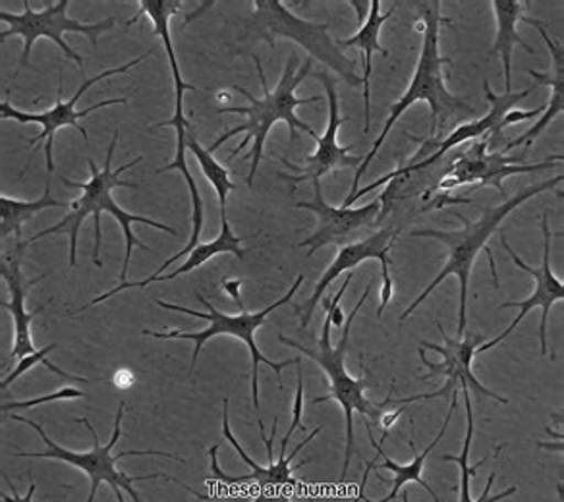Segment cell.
I'll use <instances>...</instances> for the list:
<instances>
[{"mask_svg":"<svg viewBox=\"0 0 564 502\" xmlns=\"http://www.w3.org/2000/svg\"><path fill=\"white\" fill-rule=\"evenodd\" d=\"M545 112V107H540V109L533 110H520L512 109L505 114L501 122V132L507 128V126L520 124V122H525V120H532V118L540 117Z\"/></svg>","mask_w":564,"mask_h":502,"instance_id":"cell-30","label":"cell"},{"mask_svg":"<svg viewBox=\"0 0 564 502\" xmlns=\"http://www.w3.org/2000/svg\"><path fill=\"white\" fill-rule=\"evenodd\" d=\"M420 18H422L423 22V41L414 76L410 79L406 94L402 95L399 101L392 102L389 118L384 122L381 134L373 142V148L366 155V159L361 161V165L358 166L352 189H350V196H354L360 189L361 176L368 171V166L371 165V161L376 159L379 150L383 148L384 140H387V135L391 132L392 126L397 124L399 118L415 102L425 101L430 105V109H432V132H430V138H435L437 130L447 124L451 118L476 117V109L464 101L463 97L448 91L447 84H445L443 66L445 64H453V61L447 58V56L441 55L440 33L443 25H451V20L441 17L440 0L422 2L420 4Z\"/></svg>","mask_w":564,"mask_h":502,"instance_id":"cell-4","label":"cell"},{"mask_svg":"<svg viewBox=\"0 0 564 502\" xmlns=\"http://www.w3.org/2000/svg\"><path fill=\"white\" fill-rule=\"evenodd\" d=\"M402 412H404V408H397L392 410V412H387V414H383V416H381V427H383V433H387V435H389L392 425L397 424V419H399V417L402 416Z\"/></svg>","mask_w":564,"mask_h":502,"instance_id":"cell-33","label":"cell"},{"mask_svg":"<svg viewBox=\"0 0 564 502\" xmlns=\"http://www.w3.org/2000/svg\"><path fill=\"white\" fill-rule=\"evenodd\" d=\"M460 393H463L464 402H466V417H468V435H466V439H464L463 455L443 456V460H445V462L458 463V466H460V487H458V502H501L502 499H507V496H510V494L517 493L518 489L517 487H509V489H507V491H502V493L491 494V487H494L495 478H497V473H495V471L489 473L486 489H484V493L479 494L478 501H474V499H471V478H476V476H478L479 468H481V466H484V463L489 460V456H486L484 460H479L478 463H474V466H468L471 439H474V425L476 424H474V410H471L470 391H460Z\"/></svg>","mask_w":564,"mask_h":502,"instance_id":"cell-25","label":"cell"},{"mask_svg":"<svg viewBox=\"0 0 564 502\" xmlns=\"http://www.w3.org/2000/svg\"><path fill=\"white\" fill-rule=\"evenodd\" d=\"M322 425L315 429L312 435H307L306 440H302L299 447L292 450V455H286V450H282L279 452V460L274 463H269V466H259L256 460H251L250 456L246 455V450H243L242 445L238 443L232 432H230V419H228V399L223 401V435H225V439L232 445L236 452L240 455L243 462L250 466L251 471L250 476H240V478H232V476H227L225 471L220 470L219 460H217V452H219L220 445H213L209 448V456H212V471L215 478L223 481V483H228V485H235V483H258L259 487H273V485H299V481L292 478V462H294V458L300 455V450L310 445L312 440L322 433Z\"/></svg>","mask_w":564,"mask_h":502,"instance_id":"cell-20","label":"cell"},{"mask_svg":"<svg viewBox=\"0 0 564 502\" xmlns=\"http://www.w3.org/2000/svg\"><path fill=\"white\" fill-rule=\"evenodd\" d=\"M302 283H304V275H300L299 279H296V283L292 284L291 291L286 292L281 299H276L271 306H267L265 309L256 312V314H250L248 309L240 312V315L223 314V312H219L217 307L213 306L212 302L205 298L204 294H199V292H196V298L204 304L207 314H202V312H196V309H189V307L169 304V302H163V299H155V304H158L159 307H165V309H171V312H181V314L192 315V317H197V319H204V321H209V327L205 330H199V332H184V330H166V332L141 330V332L148 335V337L161 338V340H174V338L194 340V342H196V350H194L192 363H189V375H192L194 369H196L197 358H199V353L204 350L205 342H209L212 338L220 337V335H227V337H235L238 338V340H242L243 345L250 348L251 401H253V408L259 410V406H261V404H259V365L265 363L267 368L273 369L274 375L279 376V386L282 389V369L286 368V365H292V363H299L300 358L299 360L292 358V360L284 361L269 360L267 356L259 352L258 342H256V332H258L259 327H263V325L269 321V315L273 314L274 309H279V307L289 304V302L294 298V294L299 292Z\"/></svg>","mask_w":564,"mask_h":502,"instance_id":"cell-8","label":"cell"},{"mask_svg":"<svg viewBox=\"0 0 564 502\" xmlns=\"http://www.w3.org/2000/svg\"><path fill=\"white\" fill-rule=\"evenodd\" d=\"M312 184H314V199L296 204V209H307L317 217L314 234L299 243V248L310 250L307 255H314L315 251L327 245L345 248L350 243L361 242L379 230L377 225L383 211L381 197H377L364 207H333L325 201L322 181H314Z\"/></svg>","mask_w":564,"mask_h":502,"instance_id":"cell-14","label":"cell"},{"mask_svg":"<svg viewBox=\"0 0 564 502\" xmlns=\"http://www.w3.org/2000/svg\"><path fill=\"white\" fill-rule=\"evenodd\" d=\"M153 51L155 48H150L148 53H143V55L138 56V58H133L128 64H122V66H118V68H109V70H102L101 74H97L95 78L87 79L84 76V70H82V86H79L78 91L74 94V97H70L68 101H64L63 99V74L58 76V97H56L55 107L53 109L45 110V112H24V110H18L12 107V102H10V89L9 94H7V99L2 101L0 105V118L2 120H17L20 124H41L43 126V132H41L37 138H32V140H28V145H41V143L45 142V163H47V173H55V159H53V148H55V134L61 130V128H66V126H72V128H76V132L82 134V138L89 142V135H87V130L84 126H79V118L87 117V114H91L95 110L105 109V107H112V105H126L128 102V97H118V99H107V101L97 102V105H91V107H87L86 110H76V105H78L79 99L86 95L87 89L91 86H97L99 81L102 79L110 78V76H117V74H124V72L132 70L133 66H138V64L143 63L148 56L153 55Z\"/></svg>","mask_w":564,"mask_h":502,"instance_id":"cell-11","label":"cell"},{"mask_svg":"<svg viewBox=\"0 0 564 502\" xmlns=\"http://www.w3.org/2000/svg\"><path fill=\"white\" fill-rule=\"evenodd\" d=\"M437 329H440L441 337H443V345H435V342H420V358L425 368L430 369V373L420 376L422 381H430L433 376L445 375L447 383L440 391L432 394H415L410 399H400L394 402L397 404H412L417 401H433V399H441L453 394V391L460 389V391H471L478 396H487L494 401L501 402V404H509V401L501 396V394L489 391L478 376L474 375L471 371V363L474 358L478 356L479 346L486 342V337L481 332H464L463 338L448 337L441 321H435Z\"/></svg>","mask_w":564,"mask_h":502,"instance_id":"cell-12","label":"cell"},{"mask_svg":"<svg viewBox=\"0 0 564 502\" xmlns=\"http://www.w3.org/2000/svg\"><path fill=\"white\" fill-rule=\"evenodd\" d=\"M124 410L126 402H120V404H118L117 416H115V432H112V437H110L107 445H101L99 435H97L94 425H91V422H89L87 417H78V419H76L78 424L86 425L87 432L91 433V437H94V447H91V450H87V452H74V450L61 447V445H56L55 440L48 437L45 429H43L41 424H37V422L28 419V417L12 416L14 422L30 425L32 429L40 433L41 440H43V443H45V447H47L45 452H17V455L12 456L61 460V462L70 463L74 468H79V470L86 471L87 478L91 481V487H89V496H87L86 502H95L97 489H99L102 483H109V485L112 487V491L117 494L118 502H126L124 496H122V491H128V494H130V499H132L133 502H143L141 501L140 494H138V491L133 489V483H135V481H150V479L163 478L166 479V481L181 483V481L173 478V476H166L165 471H155V473H150V476H128L124 471L118 470V460H122L126 456H165V458H171V460L184 463L181 456L171 455V452H159V450H124V452H118V455H115L112 450H115L118 440L122 437V417H124Z\"/></svg>","mask_w":564,"mask_h":502,"instance_id":"cell-7","label":"cell"},{"mask_svg":"<svg viewBox=\"0 0 564 502\" xmlns=\"http://www.w3.org/2000/svg\"><path fill=\"white\" fill-rule=\"evenodd\" d=\"M535 28H538V32H540L541 37H543L545 45L549 47V53H551V70H549V74H541V72L533 70V68L525 72H528V76H532V78L535 79L538 86L549 87V89H551V97H549V105H545L543 117H540V120H538L528 132L518 135L517 140L507 143V148H502L501 150L502 155H509L510 151L514 150V148H520V145H524V150L530 151L533 142L547 130L551 122H553L556 117L563 114L564 48L561 43H555V41L549 37L547 24L540 22Z\"/></svg>","mask_w":564,"mask_h":502,"instance_id":"cell-22","label":"cell"},{"mask_svg":"<svg viewBox=\"0 0 564 502\" xmlns=\"http://www.w3.org/2000/svg\"><path fill=\"white\" fill-rule=\"evenodd\" d=\"M397 7H392L389 14H381V0H371L369 2L368 18L361 22V28L356 35L348 37V40H337V47L340 51L345 48L358 47L364 51V76H361V86H364V102H366V126L364 132H369L371 126V74H373V53H381L383 56H389V51L381 47L379 43V33L383 28L387 20H391L392 14L397 12Z\"/></svg>","mask_w":564,"mask_h":502,"instance_id":"cell-24","label":"cell"},{"mask_svg":"<svg viewBox=\"0 0 564 502\" xmlns=\"http://www.w3.org/2000/svg\"><path fill=\"white\" fill-rule=\"evenodd\" d=\"M118 130H115L112 134V142H110L109 151H107V159H105V168L99 171L95 166L94 159H87V165H89V173L91 178L87 182H74L70 178L63 176L64 186H70V188L82 189V197L70 201V212L64 217L63 220H58L55 227L47 228V230H41L40 234L32 236L28 242L32 245L33 242H37L45 236L58 234V232H66L70 238V268H76L78 263V234L79 228L84 225V220L87 217H94L95 222V245H94V263L97 268H101V217L102 212H109L110 217H115L118 220V225L122 228L126 238V251H124V263H122V271H120V281H126L128 275V265H130V258H132L133 248H141L143 251H153L150 245L140 242L135 234H133L132 225H148L151 228H158L163 230L166 234L178 236V232L174 228L166 227L163 222L158 220L148 219L143 215H133L122 209L120 205L115 201V189L117 188H140V184H133V182L122 181V174L126 171H130L133 166L138 165L143 161V157H135L130 163H124L118 168H112V157H115V150H117L118 142Z\"/></svg>","mask_w":564,"mask_h":502,"instance_id":"cell-1","label":"cell"},{"mask_svg":"<svg viewBox=\"0 0 564 502\" xmlns=\"http://www.w3.org/2000/svg\"><path fill=\"white\" fill-rule=\"evenodd\" d=\"M68 7H70V0H58L55 4H48L43 10H33L32 4L24 0V12L22 14H12V12H4V10L0 12V20L9 25L7 32L0 33V41L4 43L14 35L24 40V53H22L18 74L30 64L35 41L43 40V37L55 41L56 45L63 48L66 58L74 61L78 64L79 70H84V58L76 55V51L64 41V35L66 33H82V35H86L87 40L91 41V47H97L99 35L102 32H109L117 24V18H105L101 22H95V24L70 20L68 18Z\"/></svg>","mask_w":564,"mask_h":502,"instance_id":"cell-10","label":"cell"},{"mask_svg":"<svg viewBox=\"0 0 564 502\" xmlns=\"http://www.w3.org/2000/svg\"><path fill=\"white\" fill-rule=\"evenodd\" d=\"M188 150L189 153H194V157L197 159L202 173H204L207 182H209L213 188H215V192H217L220 212H227L228 194H230L232 189H236V184L230 181V174H228L227 168L220 165L219 161H215L209 150L202 148V143L197 142L192 132L188 134Z\"/></svg>","mask_w":564,"mask_h":502,"instance_id":"cell-27","label":"cell"},{"mask_svg":"<svg viewBox=\"0 0 564 502\" xmlns=\"http://www.w3.org/2000/svg\"><path fill=\"white\" fill-rule=\"evenodd\" d=\"M253 14L243 22V41H265L274 47L276 40H291L319 61L327 68L337 72L350 87L361 86V76L356 74V63L337 47V40L330 37L329 22H307L286 9L281 0H253Z\"/></svg>","mask_w":564,"mask_h":502,"instance_id":"cell-9","label":"cell"},{"mask_svg":"<svg viewBox=\"0 0 564 502\" xmlns=\"http://www.w3.org/2000/svg\"><path fill=\"white\" fill-rule=\"evenodd\" d=\"M373 281L366 286V291L361 294L360 302L354 306L352 314L346 317L345 329H343V337L338 340L337 346L330 345V317H325L323 323L322 337L317 340V348H307V346L299 345L296 340H291L289 337L279 335V342L281 345L291 346L296 348L299 352L306 353L307 358L319 365L327 375L329 381V393L323 394L319 399H312V404H322V402L337 401L340 408L345 412L346 419V448H345V463H343V473H340V483H345L346 473H348V466L352 460L354 452V412L360 414L361 419H381L383 410L394 406L391 396H387L383 402H371L366 396V389L373 385L371 376H352L346 371V352H348V342H350V329H352L354 319L356 315L360 314L364 302L368 299L369 292H371Z\"/></svg>","mask_w":564,"mask_h":502,"instance_id":"cell-5","label":"cell"},{"mask_svg":"<svg viewBox=\"0 0 564 502\" xmlns=\"http://www.w3.org/2000/svg\"><path fill=\"white\" fill-rule=\"evenodd\" d=\"M251 61L256 64L259 81H261V86H263V97L258 99V97L251 95L248 89L235 86L236 91L242 94L243 97L250 101V105H248V107H223V109L219 107L217 114H242V117H246V122L227 130V132L220 135L219 140H215V143L209 148V153L213 155V153L219 151L220 145L227 143L230 138H235V135L238 134H246L240 145L228 155V161H232L236 155H240L242 150H246L251 143V151L248 153V157H246L248 161H251L250 173H248V178H246L248 186H253V178H256L259 163H261V157H263V150H265L267 135L273 130L274 124L284 122V124L289 126L291 143L300 140L299 132H306L314 142L319 138V134L315 132L312 126L304 122L302 118L296 117V109L302 107V105H312V102L315 105V102L323 101V95H314V97H306V99H300L299 95H296V89H299V87L302 86V81L310 76L312 64H314L312 58H307L306 63L299 66V56H296V53H291L289 63L284 66L281 79H279V84H276L273 91L267 89L265 70H263V66H261V61H259L256 55H251Z\"/></svg>","mask_w":564,"mask_h":502,"instance_id":"cell-2","label":"cell"},{"mask_svg":"<svg viewBox=\"0 0 564 502\" xmlns=\"http://www.w3.org/2000/svg\"><path fill=\"white\" fill-rule=\"evenodd\" d=\"M495 24H497V35H495V45L491 48V55L501 56L502 70H505V94H512V48L514 45L535 53V48L530 47L517 32L518 22L538 25L541 20L528 17L525 12L530 10V2L522 0H494Z\"/></svg>","mask_w":564,"mask_h":502,"instance_id":"cell-23","label":"cell"},{"mask_svg":"<svg viewBox=\"0 0 564 502\" xmlns=\"http://www.w3.org/2000/svg\"><path fill=\"white\" fill-rule=\"evenodd\" d=\"M242 279H227V281H223V288L230 294V298L235 299L236 306L240 307V312L246 309L242 298H240V286H242Z\"/></svg>","mask_w":564,"mask_h":502,"instance_id":"cell-32","label":"cell"},{"mask_svg":"<svg viewBox=\"0 0 564 502\" xmlns=\"http://www.w3.org/2000/svg\"><path fill=\"white\" fill-rule=\"evenodd\" d=\"M84 396H86V394L78 391V389L64 386L58 393L40 396V399H30V401L22 402H2V414H7L9 410H28L33 408V406H40V404H45V402L72 401V399H84Z\"/></svg>","mask_w":564,"mask_h":502,"instance_id":"cell-29","label":"cell"},{"mask_svg":"<svg viewBox=\"0 0 564 502\" xmlns=\"http://www.w3.org/2000/svg\"><path fill=\"white\" fill-rule=\"evenodd\" d=\"M56 348V342L53 345L45 346L43 350H37V352L32 353V356H28L24 360H20V363H17V368L10 371L7 379H2V383H0V391L4 393L7 389H9L14 381H17L18 376L24 375L25 371H30V369L35 368V365H45L48 371H53L56 375L64 376V379H70V381H82V383H95V381H107V379H84V376L70 375V373H66L64 369L56 368L55 363H51L47 360L48 353L53 352Z\"/></svg>","mask_w":564,"mask_h":502,"instance_id":"cell-28","label":"cell"},{"mask_svg":"<svg viewBox=\"0 0 564 502\" xmlns=\"http://www.w3.org/2000/svg\"><path fill=\"white\" fill-rule=\"evenodd\" d=\"M51 207H68L70 204L58 201L55 197L51 196V184L47 182L45 192L40 199L35 201H24V199H14V197L2 194L0 196V240H22V228L25 222L35 217L37 212L51 209Z\"/></svg>","mask_w":564,"mask_h":502,"instance_id":"cell-26","label":"cell"},{"mask_svg":"<svg viewBox=\"0 0 564 502\" xmlns=\"http://www.w3.org/2000/svg\"><path fill=\"white\" fill-rule=\"evenodd\" d=\"M399 232L397 228L387 225V227L379 228L373 234L368 236L366 240L361 242L350 243L345 248H338L337 258L330 263L329 269L323 273L322 279L315 284V291L306 302L296 304L294 312L300 317V327L306 329L312 317H314L315 307L322 302L325 292L329 288L330 284L337 281L338 276L343 275L345 271L358 268L364 261L376 260L381 263V279H383V286H381V306L377 309V317H383L384 309L389 306V302L392 299V291H394V284H392L391 273H389V253H391L392 245L397 242Z\"/></svg>","mask_w":564,"mask_h":502,"instance_id":"cell-15","label":"cell"},{"mask_svg":"<svg viewBox=\"0 0 564 502\" xmlns=\"http://www.w3.org/2000/svg\"><path fill=\"white\" fill-rule=\"evenodd\" d=\"M4 481H7V483H9L10 489H12V496L2 493V496H0V499H2V502H33V493H35V489H37V483H35V481H32V483H30V491L25 493V496H20V494H18L17 487H14V483L10 481V478L9 476H7V473H4Z\"/></svg>","mask_w":564,"mask_h":502,"instance_id":"cell-31","label":"cell"},{"mask_svg":"<svg viewBox=\"0 0 564 502\" xmlns=\"http://www.w3.org/2000/svg\"><path fill=\"white\" fill-rule=\"evenodd\" d=\"M181 0H140V2H138V14L126 22V30H128V28L135 24L141 17L151 18V22H153V33L159 35L161 41H163V45H165L166 58H169L171 72H173L174 117L171 118V120H166V122L153 126V130H155V128L173 126L174 134H176V153H174V159L169 165L163 166V168H158L155 173L163 174L166 173V171H178V173H182V176H184L186 184H188L189 196H192V234H189L188 243H186L176 255H173L171 260H166L151 276L165 275L166 269L171 268L174 261L186 258L189 251L194 250L197 243H199V240H202V232H204L205 225L204 197H202V192L197 188L194 176L189 173L188 161H186L188 130H192V122H189L188 118L184 117V94H186L188 89L189 91H199V87L186 84L184 78H182L181 66H178V61H176V55H174L171 24H169L171 18L181 12Z\"/></svg>","mask_w":564,"mask_h":502,"instance_id":"cell-6","label":"cell"},{"mask_svg":"<svg viewBox=\"0 0 564 502\" xmlns=\"http://www.w3.org/2000/svg\"><path fill=\"white\" fill-rule=\"evenodd\" d=\"M243 240H250V238L236 236L235 232H232V228H230V222H228L227 212H220V234L217 236L215 240H212V242L197 243L196 248L186 255V261L182 263L181 268L174 269L173 273H166V275L161 276H148L145 281H135V283H122L120 286H117L115 291L105 292L101 296L91 299L86 306H82L79 309H76V312H72L70 315L82 314V312H86L87 307L97 306V304H101L105 299L112 298L118 292L128 291V288H145V286H150L151 283L174 281V279H178V276L196 271L197 268H202L207 261H212L213 258H217L220 253H232L238 260L242 261L243 258H246V253H248V250H243L242 248Z\"/></svg>","mask_w":564,"mask_h":502,"instance_id":"cell-21","label":"cell"},{"mask_svg":"<svg viewBox=\"0 0 564 502\" xmlns=\"http://www.w3.org/2000/svg\"><path fill=\"white\" fill-rule=\"evenodd\" d=\"M458 393H460V389L453 391L451 408H448L445 422L441 425V432L437 433V437L432 440V445L425 447L422 455L415 450L414 422H410L412 427H410L408 447L412 450L414 460L406 463V466H400V463L394 462L389 456L384 455L383 445L373 437L371 424H369L368 419H364V425H366V429H368L369 440H371V447L376 448L377 458L366 466L364 479H361L360 483V493H358L356 502H391L392 499L399 494L400 489L406 485V483H410V481L422 485L427 493L432 494L433 502H441L437 493H435L432 487H430V483L423 479V463L427 460V456L432 455L433 448L440 445V440L443 439V435L447 432L448 424H451V419H453V414H455V410L458 408Z\"/></svg>","mask_w":564,"mask_h":502,"instance_id":"cell-13","label":"cell"},{"mask_svg":"<svg viewBox=\"0 0 564 502\" xmlns=\"http://www.w3.org/2000/svg\"><path fill=\"white\" fill-rule=\"evenodd\" d=\"M541 234H543V260H541L540 268H532V265H528V263L518 255L517 251L510 248L509 242H507L505 238H501L502 248H505L507 253H509L512 263L522 269V271H525L528 275L532 276L533 292L532 296L524 299V302H505V304H501V309H507V307H518V309H520V314H518L514 321L510 323L507 329L502 330V335L491 338V340H487V342L479 346L478 353L487 352V350H491L495 346L501 345L502 340L510 337V335L514 332V329H517L518 325L524 321V317L528 315V312H532L535 307H540L541 319L540 332H538V335H540L541 356H547L549 312H551V307L558 304V302L563 304L564 299V283L561 279H556L555 273H553V268H551V240H553V232H551V228H549L547 212H543V215H541Z\"/></svg>","mask_w":564,"mask_h":502,"instance_id":"cell-16","label":"cell"},{"mask_svg":"<svg viewBox=\"0 0 564 502\" xmlns=\"http://www.w3.org/2000/svg\"><path fill=\"white\" fill-rule=\"evenodd\" d=\"M563 181L564 176L561 174V176H555V178L538 182V184H532L528 188L520 189L510 199H505L502 204L495 205V207H484V211L479 215L478 220H468L460 212H455L456 219L464 222V228H460V230H432V228L412 230L410 236H414V238H432V240H440L441 243H445L448 255L447 263H445V268L441 269L440 275L435 276L430 286L412 302V306L408 307L406 312L400 315V321H406L408 317L414 314L415 309L425 302V298L441 283H445L448 276H456L458 279V286H460V307H458L456 335H458V338H463L464 332H466V323H468V284H470L471 269H474V263L478 260L479 253L486 251L487 255H489L495 288L499 291L501 284H499V276H497V271H495L494 255H491V250L487 248L489 238L497 234L499 228H501L502 220L507 219L510 212L517 211L518 207L525 204L528 199L540 196V194L549 192V189H553L556 197L563 199V192L556 189V186L563 184Z\"/></svg>","mask_w":564,"mask_h":502,"instance_id":"cell-3","label":"cell"},{"mask_svg":"<svg viewBox=\"0 0 564 502\" xmlns=\"http://www.w3.org/2000/svg\"><path fill=\"white\" fill-rule=\"evenodd\" d=\"M30 245L28 240H4L2 242V261H0V275L2 281L7 283L10 292V302H2L0 306L4 312L12 314L14 319V346H12V358L24 360L28 356L37 352V348L33 345L32 323L35 315H40L45 306L37 307L33 312L25 309V298L32 286L43 281L45 275L37 276L33 281H24L22 275V255L24 250Z\"/></svg>","mask_w":564,"mask_h":502,"instance_id":"cell-19","label":"cell"},{"mask_svg":"<svg viewBox=\"0 0 564 502\" xmlns=\"http://www.w3.org/2000/svg\"><path fill=\"white\" fill-rule=\"evenodd\" d=\"M314 79L322 81L325 87V95H327V102H329V120H327V130L325 134L319 135L315 143H317V150L314 155L306 157L307 165L304 168L292 165L289 159H279L281 163L289 166L294 171V174L279 173L282 181H289L292 184V189H296L299 184L306 181H322L325 174L333 173V171H340V168H356L361 165L364 159L352 157L350 151L354 150V145H338L337 134L340 130V126H345L346 122H350L352 117H340V109H338V94H337V81L333 76H329V72H315Z\"/></svg>","mask_w":564,"mask_h":502,"instance_id":"cell-18","label":"cell"},{"mask_svg":"<svg viewBox=\"0 0 564 502\" xmlns=\"http://www.w3.org/2000/svg\"><path fill=\"white\" fill-rule=\"evenodd\" d=\"M402 502H410V494H408V491L402 493Z\"/></svg>","mask_w":564,"mask_h":502,"instance_id":"cell-34","label":"cell"},{"mask_svg":"<svg viewBox=\"0 0 564 502\" xmlns=\"http://www.w3.org/2000/svg\"><path fill=\"white\" fill-rule=\"evenodd\" d=\"M470 143L471 148L460 151V155L448 168L445 178L440 182V186H437L440 194H448L451 189L466 186V184L468 186L484 184V186H494L499 189V194L505 197V188H502L505 178H509L512 174L538 173V171L555 168L563 161V155H555V157H549L547 161L522 165L524 155L507 157V155H502L501 151L489 153L487 138H484L481 142Z\"/></svg>","mask_w":564,"mask_h":502,"instance_id":"cell-17","label":"cell"}]
</instances>
